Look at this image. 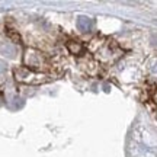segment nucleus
Segmentation results:
<instances>
[{"instance_id": "nucleus-1", "label": "nucleus", "mask_w": 157, "mask_h": 157, "mask_svg": "<svg viewBox=\"0 0 157 157\" xmlns=\"http://www.w3.org/2000/svg\"><path fill=\"white\" fill-rule=\"evenodd\" d=\"M77 28L82 31V32H89L93 28V21L90 17L86 16H80L77 19Z\"/></svg>"}, {"instance_id": "nucleus-2", "label": "nucleus", "mask_w": 157, "mask_h": 157, "mask_svg": "<svg viewBox=\"0 0 157 157\" xmlns=\"http://www.w3.org/2000/svg\"><path fill=\"white\" fill-rule=\"evenodd\" d=\"M151 73H153V74H156V76H157V63L151 67Z\"/></svg>"}, {"instance_id": "nucleus-3", "label": "nucleus", "mask_w": 157, "mask_h": 157, "mask_svg": "<svg viewBox=\"0 0 157 157\" xmlns=\"http://www.w3.org/2000/svg\"><path fill=\"white\" fill-rule=\"evenodd\" d=\"M5 68H6L5 63H2V61H0V73H2V71H3V70H5Z\"/></svg>"}]
</instances>
